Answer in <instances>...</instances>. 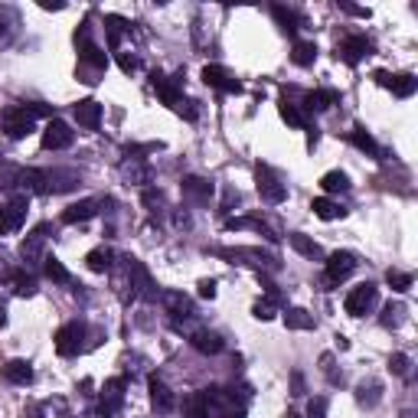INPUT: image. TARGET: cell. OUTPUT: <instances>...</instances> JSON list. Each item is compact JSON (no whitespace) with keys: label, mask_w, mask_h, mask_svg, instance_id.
Here are the masks:
<instances>
[{"label":"cell","mask_w":418,"mask_h":418,"mask_svg":"<svg viewBox=\"0 0 418 418\" xmlns=\"http://www.w3.org/2000/svg\"><path fill=\"white\" fill-rule=\"evenodd\" d=\"M33 108H26V105H10V108H4V115H0V128H4V134L13 137V141H23L30 131H33Z\"/></svg>","instance_id":"cell-1"},{"label":"cell","mask_w":418,"mask_h":418,"mask_svg":"<svg viewBox=\"0 0 418 418\" xmlns=\"http://www.w3.org/2000/svg\"><path fill=\"white\" fill-rule=\"evenodd\" d=\"M255 187H258V197H262L265 203L278 206V203L288 199V187L278 180V173H274L268 163H258V167H255Z\"/></svg>","instance_id":"cell-2"},{"label":"cell","mask_w":418,"mask_h":418,"mask_svg":"<svg viewBox=\"0 0 418 418\" xmlns=\"http://www.w3.org/2000/svg\"><path fill=\"white\" fill-rule=\"evenodd\" d=\"M353 272H356V255H353V252H333L324 265V284L337 288V284L347 281Z\"/></svg>","instance_id":"cell-3"},{"label":"cell","mask_w":418,"mask_h":418,"mask_svg":"<svg viewBox=\"0 0 418 418\" xmlns=\"http://www.w3.org/2000/svg\"><path fill=\"white\" fill-rule=\"evenodd\" d=\"M373 79L383 88H389L395 98H409V95H415V88H418V79L412 76V72H395L393 76V72H385V69H376Z\"/></svg>","instance_id":"cell-4"},{"label":"cell","mask_w":418,"mask_h":418,"mask_svg":"<svg viewBox=\"0 0 418 418\" xmlns=\"http://www.w3.org/2000/svg\"><path fill=\"white\" fill-rule=\"evenodd\" d=\"M376 301H379V288L366 281V284H359V288H353L350 294H347L343 308H347V314L350 317H363V314H369V310L376 308Z\"/></svg>","instance_id":"cell-5"},{"label":"cell","mask_w":418,"mask_h":418,"mask_svg":"<svg viewBox=\"0 0 418 418\" xmlns=\"http://www.w3.org/2000/svg\"><path fill=\"white\" fill-rule=\"evenodd\" d=\"M82 340H86V324L72 320V324L59 327V333H56V353L59 356H76L82 350Z\"/></svg>","instance_id":"cell-6"},{"label":"cell","mask_w":418,"mask_h":418,"mask_svg":"<svg viewBox=\"0 0 418 418\" xmlns=\"http://www.w3.org/2000/svg\"><path fill=\"white\" fill-rule=\"evenodd\" d=\"M373 52V40L369 36H363V33H356V36H347L340 46H337V56H340L347 66H356L363 56H369Z\"/></svg>","instance_id":"cell-7"},{"label":"cell","mask_w":418,"mask_h":418,"mask_svg":"<svg viewBox=\"0 0 418 418\" xmlns=\"http://www.w3.org/2000/svg\"><path fill=\"white\" fill-rule=\"evenodd\" d=\"M72 128H69L66 121L52 118L50 124L43 128V147L46 151H66V147H72Z\"/></svg>","instance_id":"cell-8"},{"label":"cell","mask_w":418,"mask_h":418,"mask_svg":"<svg viewBox=\"0 0 418 418\" xmlns=\"http://www.w3.org/2000/svg\"><path fill=\"white\" fill-rule=\"evenodd\" d=\"M72 118L79 121V128L95 131L102 124V105L95 102V98H82V102L72 105Z\"/></svg>","instance_id":"cell-9"},{"label":"cell","mask_w":418,"mask_h":418,"mask_svg":"<svg viewBox=\"0 0 418 418\" xmlns=\"http://www.w3.org/2000/svg\"><path fill=\"white\" fill-rule=\"evenodd\" d=\"M222 258H229V262H242V265H258V268H278L272 255H265L258 248H222L219 252Z\"/></svg>","instance_id":"cell-10"},{"label":"cell","mask_w":418,"mask_h":418,"mask_svg":"<svg viewBox=\"0 0 418 418\" xmlns=\"http://www.w3.org/2000/svg\"><path fill=\"white\" fill-rule=\"evenodd\" d=\"M203 82L209 88H219V92H229V95H239L242 92V82H239V79H232L222 66H206L203 69Z\"/></svg>","instance_id":"cell-11"},{"label":"cell","mask_w":418,"mask_h":418,"mask_svg":"<svg viewBox=\"0 0 418 418\" xmlns=\"http://www.w3.org/2000/svg\"><path fill=\"white\" fill-rule=\"evenodd\" d=\"M128 262V274H131V288H134V294H141V298H157V288L154 281H151V274H147V268L137 258H124Z\"/></svg>","instance_id":"cell-12"},{"label":"cell","mask_w":418,"mask_h":418,"mask_svg":"<svg viewBox=\"0 0 418 418\" xmlns=\"http://www.w3.org/2000/svg\"><path fill=\"white\" fill-rule=\"evenodd\" d=\"M121 402H124V379H108L102 385V405H98V412L108 418L121 409Z\"/></svg>","instance_id":"cell-13"},{"label":"cell","mask_w":418,"mask_h":418,"mask_svg":"<svg viewBox=\"0 0 418 418\" xmlns=\"http://www.w3.org/2000/svg\"><path fill=\"white\" fill-rule=\"evenodd\" d=\"M151 86H154V92L161 95L163 105L177 108V105L183 102V98H180V76L177 79H167V76H161V72H154V76H151Z\"/></svg>","instance_id":"cell-14"},{"label":"cell","mask_w":418,"mask_h":418,"mask_svg":"<svg viewBox=\"0 0 418 418\" xmlns=\"http://www.w3.org/2000/svg\"><path fill=\"white\" fill-rule=\"evenodd\" d=\"M20 187H23V197H30V193H50L52 173L50 170H20Z\"/></svg>","instance_id":"cell-15"},{"label":"cell","mask_w":418,"mask_h":418,"mask_svg":"<svg viewBox=\"0 0 418 418\" xmlns=\"http://www.w3.org/2000/svg\"><path fill=\"white\" fill-rule=\"evenodd\" d=\"M147 389H151V405H154L157 412H173V405H177V399H173V393L167 389V383L163 379H157V376H151L147 379Z\"/></svg>","instance_id":"cell-16"},{"label":"cell","mask_w":418,"mask_h":418,"mask_svg":"<svg viewBox=\"0 0 418 418\" xmlns=\"http://www.w3.org/2000/svg\"><path fill=\"white\" fill-rule=\"evenodd\" d=\"M180 187H183V197L193 199V203H209L213 199V183L203 177H183Z\"/></svg>","instance_id":"cell-17"},{"label":"cell","mask_w":418,"mask_h":418,"mask_svg":"<svg viewBox=\"0 0 418 418\" xmlns=\"http://www.w3.org/2000/svg\"><path fill=\"white\" fill-rule=\"evenodd\" d=\"M46 226H40V229H33L30 236L23 239V245H20V252H23V258L26 262H43V242H46Z\"/></svg>","instance_id":"cell-18"},{"label":"cell","mask_w":418,"mask_h":418,"mask_svg":"<svg viewBox=\"0 0 418 418\" xmlns=\"http://www.w3.org/2000/svg\"><path fill=\"white\" fill-rule=\"evenodd\" d=\"M26 209H30V197H23V193H17V197H13L7 206H4V213H7V226H10V232H17L20 226H23Z\"/></svg>","instance_id":"cell-19"},{"label":"cell","mask_w":418,"mask_h":418,"mask_svg":"<svg viewBox=\"0 0 418 418\" xmlns=\"http://www.w3.org/2000/svg\"><path fill=\"white\" fill-rule=\"evenodd\" d=\"M4 379L13 385H30L33 383V366L26 359H10L7 366H4Z\"/></svg>","instance_id":"cell-20"},{"label":"cell","mask_w":418,"mask_h":418,"mask_svg":"<svg viewBox=\"0 0 418 418\" xmlns=\"http://www.w3.org/2000/svg\"><path fill=\"white\" fill-rule=\"evenodd\" d=\"M95 213H98V203H95V199H79V203H72L66 213H62V222H66V226H76V222L92 219Z\"/></svg>","instance_id":"cell-21"},{"label":"cell","mask_w":418,"mask_h":418,"mask_svg":"<svg viewBox=\"0 0 418 418\" xmlns=\"http://www.w3.org/2000/svg\"><path fill=\"white\" fill-rule=\"evenodd\" d=\"M190 347L199 353H219L222 350V337L216 330H193L190 333Z\"/></svg>","instance_id":"cell-22"},{"label":"cell","mask_w":418,"mask_h":418,"mask_svg":"<svg viewBox=\"0 0 418 418\" xmlns=\"http://www.w3.org/2000/svg\"><path fill=\"white\" fill-rule=\"evenodd\" d=\"M337 102H340V92H333V88H317V92L304 95V108L308 111H327Z\"/></svg>","instance_id":"cell-23"},{"label":"cell","mask_w":418,"mask_h":418,"mask_svg":"<svg viewBox=\"0 0 418 418\" xmlns=\"http://www.w3.org/2000/svg\"><path fill=\"white\" fill-rule=\"evenodd\" d=\"M288 242H291V248H294L298 255H304V258H320V255H324V248L317 245L310 236H304V232H291Z\"/></svg>","instance_id":"cell-24"},{"label":"cell","mask_w":418,"mask_h":418,"mask_svg":"<svg viewBox=\"0 0 418 418\" xmlns=\"http://www.w3.org/2000/svg\"><path fill=\"white\" fill-rule=\"evenodd\" d=\"M310 209H314L317 219H324V222H333V219H340V216H347V209H343L340 203H333V199H327V197H317L314 203H310Z\"/></svg>","instance_id":"cell-25"},{"label":"cell","mask_w":418,"mask_h":418,"mask_svg":"<svg viewBox=\"0 0 418 418\" xmlns=\"http://www.w3.org/2000/svg\"><path fill=\"white\" fill-rule=\"evenodd\" d=\"M379 399H383V385L376 383V379H363V383L356 385V402L359 405L373 409V405H379Z\"/></svg>","instance_id":"cell-26"},{"label":"cell","mask_w":418,"mask_h":418,"mask_svg":"<svg viewBox=\"0 0 418 418\" xmlns=\"http://www.w3.org/2000/svg\"><path fill=\"white\" fill-rule=\"evenodd\" d=\"M278 115H281V121H288L291 128H308V115L291 102V98H281V102H278Z\"/></svg>","instance_id":"cell-27"},{"label":"cell","mask_w":418,"mask_h":418,"mask_svg":"<svg viewBox=\"0 0 418 418\" xmlns=\"http://www.w3.org/2000/svg\"><path fill=\"white\" fill-rule=\"evenodd\" d=\"M284 327L288 330H314V314H308L304 308L284 310Z\"/></svg>","instance_id":"cell-28"},{"label":"cell","mask_w":418,"mask_h":418,"mask_svg":"<svg viewBox=\"0 0 418 418\" xmlns=\"http://www.w3.org/2000/svg\"><path fill=\"white\" fill-rule=\"evenodd\" d=\"M43 274L50 278V281H56V284H69V281H72L69 268H66V265H62L56 255H46V258H43Z\"/></svg>","instance_id":"cell-29"},{"label":"cell","mask_w":418,"mask_h":418,"mask_svg":"<svg viewBox=\"0 0 418 418\" xmlns=\"http://www.w3.org/2000/svg\"><path fill=\"white\" fill-rule=\"evenodd\" d=\"M163 304L170 308L173 317H193V304H190L187 294H177V291H163Z\"/></svg>","instance_id":"cell-30"},{"label":"cell","mask_w":418,"mask_h":418,"mask_svg":"<svg viewBox=\"0 0 418 418\" xmlns=\"http://www.w3.org/2000/svg\"><path fill=\"white\" fill-rule=\"evenodd\" d=\"M320 190L324 193H343V190H350V177L343 170H330L320 177Z\"/></svg>","instance_id":"cell-31"},{"label":"cell","mask_w":418,"mask_h":418,"mask_svg":"<svg viewBox=\"0 0 418 418\" xmlns=\"http://www.w3.org/2000/svg\"><path fill=\"white\" fill-rule=\"evenodd\" d=\"M226 229H229V232H236V229H255V232H262L265 239H272V242L278 239V236H274V232L268 229L262 219H229V222H226Z\"/></svg>","instance_id":"cell-32"},{"label":"cell","mask_w":418,"mask_h":418,"mask_svg":"<svg viewBox=\"0 0 418 418\" xmlns=\"http://www.w3.org/2000/svg\"><path fill=\"white\" fill-rule=\"evenodd\" d=\"M291 59L298 62V66H314L317 46L310 43V40H298V43H294V52H291Z\"/></svg>","instance_id":"cell-33"},{"label":"cell","mask_w":418,"mask_h":418,"mask_svg":"<svg viewBox=\"0 0 418 418\" xmlns=\"http://www.w3.org/2000/svg\"><path fill=\"white\" fill-rule=\"evenodd\" d=\"M272 13H274V20H278V26H281V30H284V33H288V36H294V33H298L301 17H298V13H294V10H288V7H274Z\"/></svg>","instance_id":"cell-34"},{"label":"cell","mask_w":418,"mask_h":418,"mask_svg":"<svg viewBox=\"0 0 418 418\" xmlns=\"http://www.w3.org/2000/svg\"><path fill=\"white\" fill-rule=\"evenodd\" d=\"M105 33H108V50L118 52L121 36H124V20L121 17H105Z\"/></svg>","instance_id":"cell-35"},{"label":"cell","mask_w":418,"mask_h":418,"mask_svg":"<svg viewBox=\"0 0 418 418\" xmlns=\"http://www.w3.org/2000/svg\"><path fill=\"white\" fill-rule=\"evenodd\" d=\"M350 141L363 151V154H373V157H379V144L373 141V134H369L366 128H353V134H350Z\"/></svg>","instance_id":"cell-36"},{"label":"cell","mask_w":418,"mask_h":418,"mask_svg":"<svg viewBox=\"0 0 418 418\" xmlns=\"http://www.w3.org/2000/svg\"><path fill=\"white\" fill-rule=\"evenodd\" d=\"M86 265L88 268H92V272H108L111 268V248H92V252H88L86 255Z\"/></svg>","instance_id":"cell-37"},{"label":"cell","mask_w":418,"mask_h":418,"mask_svg":"<svg viewBox=\"0 0 418 418\" xmlns=\"http://www.w3.org/2000/svg\"><path fill=\"white\" fill-rule=\"evenodd\" d=\"M10 284H13V291H17L20 298H33L36 294V281L26 272H13L10 274Z\"/></svg>","instance_id":"cell-38"},{"label":"cell","mask_w":418,"mask_h":418,"mask_svg":"<svg viewBox=\"0 0 418 418\" xmlns=\"http://www.w3.org/2000/svg\"><path fill=\"white\" fill-rule=\"evenodd\" d=\"M13 33H17V13L10 7H0V43H10Z\"/></svg>","instance_id":"cell-39"},{"label":"cell","mask_w":418,"mask_h":418,"mask_svg":"<svg viewBox=\"0 0 418 418\" xmlns=\"http://www.w3.org/2000/svg\"><path fill=\"white\" fill-rule=\"evenodd\" d=\"M278 304H281V298H268V294H265V301H258L255 308H252V314H255L258 320H272Z\"/></svg>","instance_id":"cell-40"},{"label":"cell","mask_w":418,"mask_h":418,"mask_svg":"<svg viewBox=\"0 0 418 418\" xmlns=\"http://www.w3.org/2000/svg\"><path fill=\"white\" fill-rule=\"evenodd\" d=\"M385 281L393 284V291H409L412 288V274L409 272H393V268H389V274H385Z\"/></svg>","instance_id":"cell-41"},{"label":"cell","mask_w":418,"mask_h":418,"mask_svg":"<svg viewBox=\"0 0 418 418\" xmlns=\"http://www.w3.org/2000/svg\"><path fill=\"white\" fill-rule=\"evenodd\" d=\"M402 317H405V308H402V304H389V308L383 310V324L385 327H399Z\"/></svg>","instance_id":"cell-42"},{"label":"cell","mask_w":418,"mask_h":418,"mask_svg":"<svg viewBox=\"0 0 418 418\" xmlns=\"http://www.w3.org/2000/svg\"><path fill=\"white\" fill-rule=\"evenodd\" d=\"M409 366H412V359L405 356V353H393V359H389V369H393L395 376H409Z\"/></svg>","instance_id":"cell-43"},{"label":"cell","mask_w":418,"mask_h":418,"mask_svg":"<svg viewBox=\"0 0 418 418\" xmlns=\"http://www.w3.org/2000/svg\"><path fill=\"white\" fill-rule=\"evenodd\" d=\"M144 203L151 206V213H157V209H163V193H157V190H144Z\"/></svg>","instance_id":"cell-44"},{"label":"cell","mask_w":418,"mask_h":418,"mask_svg":"<svg viewBox=\"0 0 418 418\" xmlns=\"http://www.w3.org/2000/svg\"><path fill=\"white\" fill-rule=\"evenodd\" d=\"M308 418H327V399H310Z\"/></svg>","instance_id":"cell-45"},{"label":"cell","mask_w":418,"mask_h":418,"mask_svg":"<svg viewBox=\"0 0 418 418\" xmlns=\"http://www.w3.org/2000/svg\"><path fill=\"white\" fill-rule=\"evenodd\" d=\"M118 66H121V72H128V76H131V72H137V69H141V62H137L134 56H128V52H121Z\"/></svg>","instance_id":"cell-46"},{"label":"cell","mask_w":418,"mask_h":418,"mask_svg":"<svg viewBox=\"0 0 418 418\" xmlns=\"http://www.w3.org/2000/svg\"><path fill=\"white\" fill-rule=\"evenodd\" d=\"M199 298H209V301L216 298V281L213 278H203V281H199Z\"/></svg>","instance_id":"cell-47"},{"label":"cell","mask_w":418,"mask_h":418,"mask_svg":"<svg viewBox=\"0 0 418 418\" xmlns=\"http://www.w3.org/2000/svg\"><path fill=\"white\" fill-rule=\"evenodd\" d=\"M7 232H10V226H7V213L0 209V236H7Z\"/></svg>","instance_id":"cell-48"},{"label":"cell","mask_w":418,"mask_h":418,"mask_svg":"<svg viewBox=\"0 0 418 418\" xmlns=\"http://www.w3.org/2000/svg\"><path fill=\"white\" fill-rule=\"evenodd\" d=\"M304 393V379H301V376H294V395H301Z\"/></svg>","instance_id":"cell-49"},{"label":"cell","mask_w":418,"mask_h":418,"mask_svg":"<svg viewBox=\"0 0 418 418\" xmlns=\"http://www.w3.org/2000/svg\"><path fill=\"white\" fill-rule=\"evenodd\" d=\"M4 327H7V308L0 304V330H4Z\"/></svg>","instance_id":"cell-50"},{"label":"cell","mask_w":418,"mask_h":418,"mask_svg":"<svg viewBox=\"0 0 418 418\" xmlns=\"http://www.w3.org/2000/svg\"><path fill=\"white\" fill-rule=\"evenodd\" d=\"M229 418H245V412H242V409H236V412H229Z\"/></svg>","instance_id":"cell-51"},{"label":"cell","mask_w":418,"mask_h":418,"mask_svg":"<svg viewBox=\"0 0 418 418\" xmlns=\"http://www.w3.org/2000/svg\"><path fill=\"white\" fill-rule=\"evenodd\" d=\"M284 418H301V415H298V412H288V415H284Z\"/></svg>","instance_id":"cell-52"},{"label":"cell","mask_w":418,"mask_h":418,"mask_svg":"<svg viewBox=\"0 0 418 418\" xmlns=\"http://www.w3.org/2000/svg\"><path fill=\"white\" fill-rule=\"evenodd\" d=\"M402 418H415V415H412V412H405V415H402Z\"/></svg>","instance_id":"cell-53"}]
</instances>
